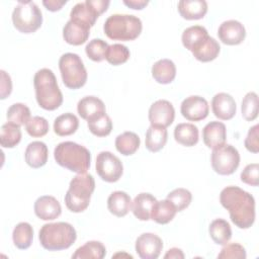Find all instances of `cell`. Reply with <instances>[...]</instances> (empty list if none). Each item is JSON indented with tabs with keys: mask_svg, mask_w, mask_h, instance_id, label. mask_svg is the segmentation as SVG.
Returning <instances> with one entry per match:
<instances>
[{
	"mask_svg": "<svg viewBox=\"0 0 259 259\" xmlns=\"http://www.w3.org/2000/svg\"><path fill=\"white\" fill-rule=\"evenodd\" d=\"M211 109L214 116L219 119L229 120L235 116L237 105L232 95L226 92H220L212 97Z\"/></svg>",
	"mask_w": 259,
	"mask_h": 259,
	"instance_id": "obj_15",
	"label": "cell"
},
{
	"mask_svg": "<svg viewBox=\"0 0 259 259\" xmlns=\"http://www.w3.org/2000/svg\"><path fill=\"white\" fill-rule=\"evenodd\" d=\"M175 141L185 147H192L198 142V128L193 123H178L174 128Z\"/></svg>",
	"mask_w": 259,
	"mask_h": 259,
	"instance_id": "obj_27",
	"label": "cell"
},
{
	"mask_svg": "<svg viewBox=\"0 0 259 259\" xmlns=\"http://www.w3.org/2000/svg\"><path fill=\"white\" fill-rule=\"evenodd\" d=\"M95 189V180L89 173L77 174L71 181L65 195V204L72 212L84 211L90 203Z\"/></svg>",
	"mask_w": 259,
	"mask_h": 259,
	"instance_id": "obj_5",
	"label": "cell"
},
{
	"mask_svg": "<svg viewBox=\"0 0 259 259\" xmlns=\"http://www.w3.org/2000/svg\"><path fill=\"white\" fill-rule=\"evenodd\" d=\"M258 171H259V165L257 163L248 164L241 172V181L251 186H258L259 184Z\"/></svg>",
	"mask_w": 259,
	"mask_h": 259,
	"instance_id": "obj_45",
	"label": "cell"
},
{
	"mask_svg": "<svg viewBox=\"0 0 259 259\" xmlns=\"http://www.w3.org/2000/svg\"><path fill=\"white\" fill-rule=\"evenodd\" d=\"M157 201L156 197L148 192L139 193L132 202V211L140 221L151 220L152 208Z\"/></svg>",
	"mask_w": 259,
	"mask_h": 259,
	"instance_id": "obj_23",
	"label": "cell"
},
{
	"mask_svg": "<svg viewBox=\"0 0 259 259\" xmlns=\"http://www.w3.org/2000/svg\"><path fill=\"white\" fill-rule=\"evenodd\" d=\"M130 50L126 46L121 44H113L108 46L106 51L105 60L113 66H118L125 63L130 58Z\"/></svg>",
	"mask_w": 259,
	"mask_h": 259,
	"instance_id": "obj_37",
	"label": "cell"
},
{
	"mask_svg": "<svg viewBox=\"0 0 259 259\" xmlns=\"http://www.w3.org/2000/svg\"><path fill=\"white\" fill-rule=\"evenodd\" d=\"M99 15L85 2L77 3L70 12V19L77 21L85 26L92 27Z\"/></svg>",
	"mask_w": 259,
	"mask_h": 259,
	"instance_id": "obj_29",
	"label": "cell"
},
{
	"mask_svg": "<svg viewBox=\"0 0 259 259\" xmlns=\"http://www.w3.org/2000/svg\"><path fill=\"white\" fill-rule=\"evenodd\" d=\"M67 3L66 0H44L42 5L52 12L59 11L65 4Z\"/></svg>",
	"mask_w": 259,
	"mask_h": 259,
	"instance_id": "obj_49",
	"label": "cell"
},
{
	"mask_svg": "<svg viewBox=\"0 0 259 259\" xmlns=\"http://www.w3.org/2000/svg\"><path fill=\"white\" fill-rule=\"evenodd\" d=\"M35 215L42 221H53L60 217L62 207L59 200L52 195L39 196L33 205Z\"/></svg>",
	"mask_w": 259,
	"mask_h": 259,
	"instance_id": "obj_16",
	"label": "cell"
},
{
	"mask_svg": "<svg viewBox=\"0 0 259 259\" xmlns=\"http://www.w3.org/2000/svg\"><path fill=\"white\" fill-rule=\"evenodd\" d=\"M175 118V109L171 102L165 99L155 101L149 108V120L151 125L167 127Z\"/></svg>",
	"mask_w": 259,
	"mask_h": 259,
	"instance_id": "obj_11",
	"label": "cell"
},
{
	"mask_svg": "<svg viewBox=\"0 0 259 259\" xmlns=\"http://www.w3.org/2000/svg\"><path fill=\"white\" fill-rule=\"evenodd\" d=\"M178 12L187 20L201 19L207 12V3L204 0H181L178 2Z\"/></svg>",
	"mask_w": 259,
	"mask_h": 259,
	"instance_id": "obj_22",
	"label": "cell"
},
{
	"mask_svg": "<svg viewBox=\"0 0 259 259\" xmlns=\"http://www.w3.org/2000/svg\"><path fill=\"white\" fill-rule=\"evenodd\" d=\"M21 140L20 126L7 121L2 124L0 131V144L3 148H14Z\"/></svg>",
	"mask_w": 259,
	"mask_h": 259,
	"instance_id": "obj_35",
	"label": "cell"
},
{
	"mask_svg": "<svg viewBox=\"0 0 259 259\" xmlns=\"http://www.w3.org/2000/svg\"><path fill=\"white\" fill-rule=\"evenodd\" d=\"M63 83L70 89H79L87 81V71L81 58L74 53H66L59 60Z\"/></svg>",
	"mask_w": 259,
	"mask_h": 259,
	"instance_id": "obj_7",
	"label": "cell"
},
{
	"mask_svg": "<svg viewBox=\"0 0 259 259\" xmlns=\"http://www.w3.org/2000/svg\"><path fill=\"white\" fill-rule=\"evenodd\" d=\"M132 198L124 191H113L107 198V208L115 217L121 218L128 213L132 208Z\"/></svg>",
	"mask_w": 259,
	"mask_h": 259,
	"instance_id": "obj_24",
	"label": "cell"
},
{
	"mask_svg": "<svg viewBox=\"0 0 259 259\" xmlns=\"http://www.w3.org/2000/svg\"><path fill=\"white\" fill-rule=\"evenodd\" d=\"M106 255L105 246L99 241H89L79 247L72 255L73 259H102Z\"/></svg>",
	"mask_w": 259,
	"mask_h": 259,
	"instance_id": "obj_34",
	"label": "cell"
},
{
	"mask_svg": "<svg viewBox=\"0 0 259 259\" xmlns=\"http://www.w3.org/2000/svg\"><path fill=\"white\" fill-rule=\"evenodd\" d=\"M258 128L259 125L255 124L249 128L247 137L245 139L244 145L246 149L251 153H258L259 152V142H258Z\"/></svg>",
	"mask_w": 259,
	"mask_h": 259,
	"instance_id": "obj_46",
	"label": "cell"
},
{
	"mask_svg": "<svg viewBox=\"0 0 259 259\" xmlns=\"http://www.w3.org/2000/svg\"><path fill=\"white\" fill-rule=\"evenodd\" d=\"M1 85H0V98L1 99H5L7 96L10 95L11 91H12V82H11V78L10 76L4 71L1 70Z\"/></svg>",
	"mask_w": 259,
	"mask_h": 259,
	"instance_id": "obj_47",
	"label": "cell"
},
{
	"mask_svg": "<svg viewBox=\"0 0 259 259\" xmlns=\"http://www.w3.org/2000/svg\"><path fill=\"white\" fill-rule=\"evenodd\" d=\"M221 51L220 44L211 36L207 35L199 40L190 51L193 57L202 63L210 62L217 59Z\"/></svg>",
	"mask_w": 259,
	"mask_h": 259,
	"instance_id": "obj_19",
	"label": "cell"
},
{
	"mask_svg": "<svg viewBox=\"0 0 259 259\" xmlns=\"http://www.w3.org/2000/svg\"><path fill=\"white\" fill-rule=\"evenodd\" d=\"M115 148L123 156H131L137 152L140 147L141 140L134 132H124L115 139Z\"/></svg>",
	"mask_w": 259,
	"mask_h": 259,
	"instance_id": "obj_32",
	"label": "cell"
},
{
	"mask_svg": "<svg viewBox=\"0 0 259 259\" xmlns=\"http://www.w3.org/2000/svg\"><path fill=\"white\" fill-rule=\"evenodd\" d=\"M211 240L218 245H226L232 238V229L230 224L224 219L213 220L208 228Z\"/></svg>",
	"mask_w": 259,
	"mask_h": 259,
	"instance_id": "obj_31",
	"label": "cell"
},
{
	"mask_svg": "<svg viewBox=\"0 0 259 259\" xmlns=\"http://www.w3.org/2000/svg\"><path fill=\"white\" fill-rule=\"evenodd\" d=\"M136 252L142 259H157L163 249L160 237L153 233H144L136 240Z\"/></svg>",
	"mask_w": 259,
	"mask_h": 259,
	"instance_id": "obj_13",
	"label": "cell"
},
{
	"mask_svg": "<svg viewBox=\"0 0 259 259\" xmlns=\"http://www.w3.org/2000/svg\"><path fill=\"white\" fill-rule=\"evenodd\" d=\"M12 240L16 248L20 250L28 249L33 240V229L31 225L26 222L17 224L12 232Z\"/></svg>",
	"mask_w": 259,
	"mask_h": 259,
	"instance_id": "obj_30",
	"label": "cell"
},
{
	"mask_svg": "<svg viewBox=\"0 0 259 259\" xmlns=\"http://www.w3.org/2000/svg\"><path fill=\"white\" fill-rule=\"evenodd\" d=\"M33 86L39 107L46 110H55L62 105L63 94L51 69L42 68L38 70L33 77Z\"/></svg>",
	"mask_w": 259,
	"mask_h": 259,
	"instance_id": "obj_2",
	"label": "cell"
},
{
	"mask_svg": "<svg viewBox=\"0 0 259 259\" xmlns=\"http://www.w3.org/2000/svg\"><path fill=\"white\" fill-rule=\"evenodd\" d=\"M166 198L174 204L177 211H182L189 206L192 200V194L186 188H176L169 192Z\"/></svg>",
	"mask_w": 259,
	"mask_h": 259,
	"instance_id": "obj_42",
	"label": "cell"
},
{
	"mask_svg": "<svg viewBox=\"0 0 259 259\" xmlns=\"http://www.w3.org/2000/svg\"><path fill=\"white\" fill-rule=\"evenodd\" d=\"M123 4L126 5L128 8L142 10L149 4V1L148 0H123Z\"/></svg>",
	"mask_w": 259,
	"mask_h": 259,
	"instance_id": "obj_50",
	"label": "cell"
},
{
	"mask_svg": "<svg viewBox=\"0 0 259 259\" xmlns=\"http://www.w3.org/2000/svg\"><path fill=\"white\" fill-rule=\"evenodd\" d=\"M75 228L66 222L44 225L38 233L40 245L49 251H60L70 248L76 241Z\"/></svg>",
	"mask_w": 259,
	"mask_h": 259,
	"instance_id": "obj_4",
	"label": "cell"
},
{
	"mask_svg": "<svg viewBox=\"0 0 259 259\" xmlns=\"http://www.w3.org/2000/svg\"><path fill=\"white\" fill-rule=\"evenodd\" d=\"M211 167L220 175H231L239 167L240 154L238 150L229 144L212 149L210 156Z\"/></svg>",
	"mask_w": 259,
	"mask_h": 259,
	"instance_id": "obj_9",
	"label": "cell"
},
{
	"mask_svg": "<svg viewBox=\"0 0 259 259\" xmlns=\"http://www.w3.org/2000/svg\"><path fill=\"white\" fill-rule=\"evenodd\" d=\"M54 158L60 166L77 174L86 173L91 162L89 150L71 141L60 143L54 150Z\"/></svg>",
	"mask_w": 259,
	"mask_h": 259,
	"instance_id": "obj_3",
	"label": "cell"
},
{
	"mask_svg": "<svg viewBox=\"0 0 259 259\" xmlns=\"http://www.w3.org/2000/svg\"><path fill=\"white\" fill-rule=\"evenodd\" d=\"M50 128L48 120L42 116H32L25 123V130L27 134L32 138H40L48 134Z\"/></svg>",
	"mask_w": 259,
	"mask_h": 259,
	"instance_id": "obj_43",
	"label": "cell"
},
{
	"mask_svg": "<svg viewBox=\"0 0 259 259\" xmlns=\"http://www.w3.org/2000/svg\"><path fill=\"white\" fill-rule=\"evenodd\" d=\"M220 40L228 46H237L243 42L246 37V29L244 25L235 19L224 21L218 29Z\"/></svg>",
	"mask_w": 259,
	"mask_h": 259,
	"instance_id": "obj_14",
	"label": "cell"
},
{
	"mask_svg": "<svg viewBox=\"0 0 259 259\" xmlns=\"http://www.w3.org/2000/svg\"><path fill=\"white\" fill-rule=\"evenodd\" d=\"M242 116L247 121H252L258 116V95L257 93L251 91L248 92L243 100L241 105Z\"/></svg>",
	"mask_w": 259,
	"mask_h": 259,
	"instance_id": "obj_39",
	"label": "cell"
},
{
	"mask_svg": "<svg viewBox=\"0 0 259 259\" xmlns=\"http://www.w3.org/2000/svg\"><path fill=\"white\" fill-rule=\"evenodd\" d=\"M141 19L132 14H112L104 22V33L113 40H134L142 32Z\"/></svg>",
	"mask_w": 259,
	"mask_h": 259,
	"instance_id": "obj_6",
	"label": "cell"
},
{
	"mask_svg": "<svg viewBox=\"0 0 259 259\" xmlns=\"http://www.w3.org/2000/svg\"><path fill=\"white\" fill-rule=\"evenodd\" d=\"M183 117L190 121H199L204 119L209 112V106L205 98L198 95L186 97L180 106Z\"/></svg>",
	"mask_w": 259,
	"mask_h": 259,
	"instance_id": "obj_12",
	"label": "cell"
},
{
	"mask_svg": "<svg viewBox=\"0 0 259 259\" xmlns=\"http://www.w3.org/2000/svg\"><path fill=\"white\" fill-rule=\"evenodd\" d=\"M78 114L85 120L90 121L106 113L105 105L101 99L96 96H85L77 104Z\"/></svg>",
	"mask_w": 259,
	"mask_h": 259,
	"instance_id": "obj_17",
	"label": "cell"
},
{
	"mask_svg": "<svg viewBox=\"0 0 259 259\" xmlns=\"http://www.w3.org/2000/svg\"><path fill=\"white\" fill-rule=\"evenodd\" d=\"M152 76L160 84H169L176 77V66L169 59H161L152 66Z\"/></svg>",
	"mask_w": 259,
	"mask_h": 259,
	"instance_id": "obj_25",
	"label": "cell"
},
{
	"mask_svg": "<svg viewBox=\"0 0 259 259\" xmlns=\"http://www.w3.org/2000/svg\"><path fill=\"white\" fill-rule=\"evenodd\" d=\"M208 35V32L205 27L201 25H192L187 27L183 30L181 40L183 46L188 50L191 51L192 48L202 38Z\"/></svg>",
	"mask_w": 259,
	"mask_h": 259,
	"instance_id": "obj_36",
	"label": "cell"
},
{
	"mask_svg": "<svg viewBox=\"0 0 259 259\" xmlns=\"http://www.w3.org/2000/svg\"><path fill=\"white\" fill-rule=\"evenodd\" d=\"M6 117L9 122H12L21 126L25 124L30 118V110L23 103H20V102L14 103L8 108Z\"/></svg>",
	"mask_w": 259,
	"mask_h": 259,
	"instance_id": "obj_38",
	"label": "cell"
},
{
	"mask_svg": "<svg viewBox=\"0 0 259 259\" xmlns=\"http://www.w3.org/2000/svg\"><path fill=\"white\" fill-rule=\"evenodd\" d=\"M177 212L176 207L169 199L157 200L151 211V220L160 225H166L170 223Z\"/></svg>",
	"mask_w": 259,
	"mask_h": 259,
	"instance_id": "obj_26",
	"label": "cell"
},
{
	"mask_svg": "<svg viewBox=\"0 0 259 259\" xmlns=\"http://www.w3.org/2000/svg\"><path fill=\"white\" fill-rule=\"evenodd\" d=\"M95 167L98 176L109 183L118 181L123 173V165L119 158L108 151H102L97 155Z\"/></svg>",
	"mask_w": 259,
	"mask_h": 259,
	"instance_id": "obj_10",
	"label": "cell"
},
{
	"mask_svg": "<svg viewBox=\"0 0 259 259\" xmlns=\"http://www.w3.org/2000/svg\"><path fill=\"white\" fill-rule=\"evenodd\" d=\"M164 258L165 259H183L184 254L182 250L179 248H171L164 255Z\"/></svg>",
	"mask_w": 259,
	"mask_h": 259,
	"instance_id": "obj_51",
	"label": "cell"
},
{
	"mask_svg": "<svg viewBox=\"0 0 259 259\" xmlns=\"http://www.w3.org/2000/svg\"><path fill=\"white\" fill-rule=\"evenodd\" d=\"M49 150L47 145L40 141L29 143L24 152V159L28 166L33 169L40 168L48 162Z\"/></svg>",
	"mask_w": 259,
	"mask_h": 259,
	"instance_id": "obj_20",
	"label": "cell"
},
{
	"mask_svg": "<svg viewBox=\"0 0 259 259\" xmlns=\"http://www.w3.org/2000/svg\"><path fill=\"white\" fill-rule=\"evenodd\" d=\"M12 22L18 31L32 33L41 26L42 13L34 2L18 1L12 11Z\"/></svg>",
	"mask_w": 259,
	"mask_h": 259,
	"instance_id": "obj_8",
	"label": "cell"
},
{
	"mask_svg": "<svg viewBox=\"0 0 259 259\" xmlns=\"http://www.w3.org/2000/svg\"><path fill=\"white\" fill-rule=\"evenodd\" d=\"M167 140L168 132L165 127L150 125L146 133V148L152 153L159 152L161 149L164 148V146L167 143Z\"/></svg>",
	"mask_w": 259,
	"mask_h": 259,
	"instance_id": "obj_28",
	"label": "cell"
},
{
	"mask_svg": "<svg viewBox=\"0 0 259 259\" xmlns=\"http://www.w3.org/2000/svg\"><path fill=\"white\" fill-rule=\"evenodd\" d=\"M246 250L245 248L238 243H231L224 245V248L218 255L220 259H245L246 258Z\"/></svg>",
	"mask_w": 259,
	"mask_h": 259,
	"instance_id": "obj_44",
	"label": "cell"
},
{
	"mask_svg": "<svg viewBox=\"0 0 259 259\" xmlns=\"http://www.w3.org/2000/svg\"><path fill=\"white\" fill-rule=\"evenodd\" d=\"M221 204L229 210L231 221L240 229H249L255 222V199L238 186H227L220 194Z\"/></svg>",
	"mask_w": 259,
	"mask_h": 259,
	"instance_id": "obj_1",
	"label": "cell"
},
{
	"mask_svg": "<svg viewBox=\"0 0 259 259\" xmlns=\"http://www.w3.org/2000/svg\"><path fill=\"white\" fill-rule=\"evenodd\" d=\"M89 34L90 27L71 19L67 21L63 28V37L65 41L72 46H80L86 42Z\"/></svg>",
	"mask_w": 259,
	"mask_h": 259,
	"instance_id": "obj_21",
	"label": "cell"
},
{
	"mask_svg": "<svg viewBox=\"0 0 259 259\" xmlns=\"http://www.w3.org/2000/svg\"><path fill=\"white\" fill-rule=\"evenodd\" d=\"M87 125L89 131L96 137H106L112 130L111 118L106 113L87 121Z\"/></svg>",
	"mask_w": 259,
	"mask_h": 259,
	"instance_id": "obj_40",
	"label": "cell"
},
{
	"mask_svg": "<svg viewBox=\"0 0 259 259\" xmlns=\"http://www.w3.org/2000/svg\"><path fill=\"white\" fill-rule=\"evenodd\" d=\"M227 130L221 121H210L202 130V140L209 149H215L226 144Z\"/></svg>",
	"mask_w": 259,
	"mask_h": 259,
	"instance_id": "obj_18",
	"label": "cell"
},
{
	"mask_svg": "<svg viewBox=\"0 0 259 259\" xmlns=\"http://www.w3.org/2000/svg\"><path fill=\"white\" fill-rule=\"evenodd\" d=\"M86 3L98 14L101 15L105 12L110 4L108 0H86Z\"/></svg>",
	"mask_w": 259,
	"mask_h": 259,
	"instance_id": "obj_48",
	"label": "cell"
},
{
	"mask_svg": "<svg viewBox=\"0 0 259 259\" xmlns=\"http://www.w3.org/2000/svg\"><path fill=\"white\" fill-rule=\"evenodd\" d=\"M108 44L105 40L101 38H93L86 45L85 52L90 60L94 62H101L105 59Z\"/></svg>",
	"mask_w": 259,
	"mask_h": 259,
	"instance_id": "obj_41",
	"label": "cell"
},
{
	"mask_svg": "<svg viewBox=\"0 0 259 259\" xmlns=\"http://www.w3.org/2000/svg\"><path fill=\"white\" fill-rule=\"evenodd\" d=\"M78 126L79 119L71 112L59 115L54 121V132L60 137L73 135L78 130Z\"/></svg>",
	"mask_w": 259,
	"mask_h": 259,
	"instance_id": "obj_33",
	"label": "cell"
}]
</instances>
